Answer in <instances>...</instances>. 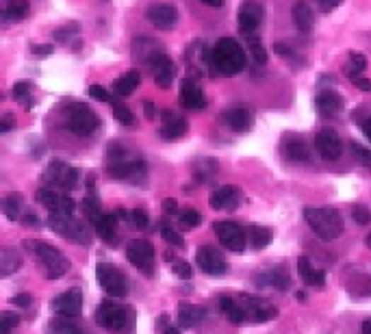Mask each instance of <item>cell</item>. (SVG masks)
<instances>
[{
  "label": "cell",
  "instance_id": "6da1fadb",
  "mask_svg": "<svg viewBox=\"0 0 371 334\" xmlns=\"http://www.w3.org/2000/svg\"><path fill=\"white\" fill-rule=\"evenodd\" d=\"M211 57H213V70L224 76H234L244 72L248 63L244 46L232 38L217 40V44L211 48Z\"/></svg>",
  "mask_w": 371,
  "mask_h": 334
},
{
  "label": "cell",
  "instance_id": "7a4b0ae2",
  "mask_svg": "<svg viewBox=\"0 0 371 334\" xmlns=\"http://www.w3.org/2000/svg\"><path fill=\"white\" fill-rule=\"evenodd\" d=\"M304 219L315 235L324 241H334L336 237L343 235V217L336 209L311 207V209H304Z\"/></svg>",
  "mask_w": 371,
  "mask_h": 334
},
{
  "label": "cell",
  "instance_id": "3957f363",
  "mask_svg": "<svg viewBox=\"0 0 371 334\" xmlns=\"http://www.w3.org/2000/svg\"><path fill=\"white\" fill-rule=\"evenodd\" d=\"M148 165L142 159H130L126 156V150L122 146H111L109 148V176L118 180H128V183H142L146 180Z\"/></svg>",
  "mask_w": 371,
  "mask_h": 334
},
{
  "label": "cell",
  "instance_id": "277c9868",
  "mask_svg": "<svg viewBox=\"0 0 371 334\" xmlns=\"http://www.w3.org/2000/svg\"><path fill=\"white\" fill-rule=\"evenodd\" d=\"M28 250L38 256L42 270L46 272L48 278L57 280V278H63L67 274V270H70V263H67L65 254L55 248V246H48V243H42V241H28L26 243Z\"/></svg>",
  "mask_w": 371,
  "mask_h": 334
},
{
  "label": "cell",
  "instance_id": "5b68a950",
  "mask_svg": "<svg viewBox=\"0 0 371 334\" xmlns=\"http://www.w3.org/2000/svg\"><path fill=\"white\" fill-rule=\"evenodd\" d=\"M96 321L111 334H124L132 326V309L115 304L111 299L103 302L96 311Z\"/></svg>",
  "mask_w": 371,
  "mask_h": 334
},
{
  "label": "cell",
  "instance_id": "8992f818",
  "mask_svg": "<svg viewBox=\"0 0 371 334\" xmlns=\"http://www.w3.org/2000/svg\"><path fill=\"white\" fill-rule=\"evenodd\" d=\"M98 115L83 103H70L63 111V128L79 137H87L98 128Z\"/></svg>",
  "mask_w": 371,
  "mask_h": 334
},
{
  "label": "cell",
  "instance_id": "52a82bcc",
  "mask_svg": "<svg viewBox=\"0 0 371 334\" xmlns=\"http://www.w3.org/2000/svg\"><path fill=\"white\" fill-rule=\"evenodd\" d=\"M48 226L50 230H55L57 235L70 239L74 243H81V246H87L91 241V235H89V228L87 224H83L81 219H76L74 215H57V213H50L48 217Z\"/></svg>",
  "mask_w": 371,
  "mask_h": 334
},
{
  "label": "cell",
  "instance_id": "ba28073f",
  "mask_svg": "<svg viewBox=\"0 0 371 334\" xmlns=\"http://www.w3.org/2000/svg\"><path fill=\"white\" fill-rule=\"evenodd\" d=\"M96 278H98L100 287L105 289V293H109L111 297H126L130 291L126 274L111 263H98L96 265Z\"/></svg>",
  "mask_w": 371,
  "mask_h": 334
},
{
  "label": "cell",
  "instance_id": "9c48e42d",
  "mask_svg": "<svg viewBox=\"0 0 371 334\" xmlns=\"http://www.w3.org/2000/svg\"><path fill=\"white\" fill-rule=\"evenodd\" d=\"M126 258L137 267L139 272H144L146 276L154 274V263H156V254L150 241L144 239H132L126 246Z\"/></svg>",
  "mask_w": 371,
  "mask_h": 334
},
{
  "label": "cell",
  "instance_id": "30bf717a",
  "mask_svg": "<svg viewBox=\"0 0 371 334\" xmlns=\"http://www.w3.org/2000/svg\"><path fill=\"white\" fill-rule=\"evenodd\" d=\"M215 235L222 241V246L230 252H244L248 246V232L244 226L234 221H215Z\"/></svg>",
  "mask_w": 371,
  "mask_h": 334
},
{
  "label": "cell",
  "instance_id": "8fae6325",
  "mask_svg": "<svg viewBox=\"0 0 371 334\" xmlns=\"http://www.w3.org/2000/svg\"><path fill=\"white\" fill-rule=\"evenodd\" d=\"M38 202H42L50 213H57V215H74V200L55 189V187H42L38 191Z\"/></svg>",
  "mask_w": 371,
  "mask_h": 334
},
{
  "label": "cell",
  "instance_id": "7c38bea8",
  "mask_svg": "<svg viewBox=\"0 0 371 334\" xmlns=\"http://www.w3.org/2000/svg\"><path fill=\"white\" fill-rule=\"evenodd\" d=\"M44 180L57 189H72L79 183V170L63 161H52L44 174Z\"/></svg>",
  "mask_w": 371,
  "mask_h": 334
},
{
  "label": "cell",
  "instance_id": "4fadbf2b",
  "mask_svg": "<svg viewBox=\"0 0 371 334\" xmlns=\"http://www.w3.org/2000/svg\"><path fill=\"white\" fill-rule=\"evenodd\" d=\"M315 148L324 161H339L343 154V142L334 128H324L315 137Z\"/></svg>",
  "mask_w": 371,
  "mask_h": 334
},
{
  "label": "cell",
  "instance_id": "5bb4252c",
  "mask_svg": "<svg viewBox=\"0 0 371 334\" xmlns=\"http://www.w3.org/2000/svg\"><path fill=\"white\" fill-rule=\"evenodd\" d=\"M52 311L59 317H67V319H74L81 315L83 311V291L79 287L74 289H67L65 293H61L57 299H52Z\"/></svg>",
  "mask_w": 371,
  "mask_h": 334
},
{
  "label": "cell",
  "instance_id": "9a60e30c",
  "mask_svg": "<svg viewBox=\"0 0 371 334\" xmlns=\"http://www.w3.org/2000/svg\"><path fill=\"white\" fill-rule=\"evenodd\" d=\"M195 260H198L200 270L205 272V274H209V276H224V274L228 272V263H226L224 256H222L215 248H211V246L198 248Z\"/></svg>",
  "mask_w": 371,
  "mask_h": 334
},
{
  "label": "cell",
  "instance_id": "2e32d148",
  "mask_svg": "<svg viewBox=\"0 0 371 334\" xmlns=\"http://www.w3.org/2000/svg\"><path fill=\"white\" fill-rule=\"evenodd\" d=\"M148 22L159 30H170L178 22V9L170 3H152L146 11Z\"/></svg>",
  "mask_w": 371,
  "mask_h": 334
},
{
  "label": "cell",
  "instance_id": "e0dca14e",
  "mask_svg": "<svg viewBox=\"0 0 371 334\" xmlns=\"http://www.w3.org/2000/svg\"><path fill=\"white\" fill-rule=\"evenodd\" d=\"M241 309L246 313V319L256 321V323L269 321V319H274L278 315V309L272 302L263 299V297H248L246 295L244 302H241Z\"/></svg>",
  "mask_w": 371,
  "mask_h": 334
},
{
  "label": "cell",
  "instance_id": "ac0fdd59",
  "mask_svg": "<svg viewBox=\"0 0 371 334\" xmlns=\"http://www.w3.org/2000/svg\"><path fill=\"white\" fill-rule=\"evenodd\" d=\"M150 68H152V76H154V83L161 87V89H167L172 83H174V79H176V65H174V61L167 57L165 52H159L150 63Z\"/></svg>",
  "mask_w": 371,
  "mask_h": 334
},
{
  "label": "cell",
  "instance_id": "d6986e66",
  "mask_svg": "<svg viewBox=\"0 0 371 334\" xmlns=\"http://www.w3.org/2000/svg\"><path fill=\"white\" fill-rule=\"evenodd\" d=\"M239 30L244 35H256V28L263 24V7L254 0H246V3L239 7Z\"/></svg>",
  "mask_w": 371,
  "mask_h": 334
},
{
  "label": "cell",
  "instance_id": "ffe728a7",
  "mask_svg": "<svg viewBox=\"0 0 371 334\" xmlns=\"http://www.w3.org/2000/svg\"><path fill=\"white\" fill-rule=\"evenodd\" d=\"M161 137L163 139H167V142H174V139H181L185 132H187V128H189V124H187V120L183 117V115H178V113H174V111H163L161 113Z\"/></svg>",
  "mask_w": 371,
  "mask_h": 334
},
{
  "label": "cell",
  "instance_id": "44dd1931",
  "mask_svg": "<svg viewBox=\"0 0 371 334\" xmlns=\"http://www.w3.org/2000/svg\"><path fill=\"white\" fill-rule=\"evenodd\" d=\"M244 200V193L239 187L234 185H224V187H217L211 195V207L217 209V211H226V209H237L239 202Z\"/></svg>",
  "mask_w": 371,
  "mask_h": 334
},
{
  "label": "cell",
  "instance_id": "7402d4cb",
  "mask_svg": "<svg viewBox=\"0 0 371 334\" xmlns=\"http://www.w3.org/2000/svg\"><path fill=\"white\" fill-rule=\"evenodd\" d=\"M315 109L324 117H334L343 111V96L336 93L334 89H324L315 98Z\"/></svg>",
  "mask_w": 371,
  "mask_h": 334
},
{
  "label": "cell",
  "instance_id": "603a6c76",
  "mask_svg": "<svg viewBox=\"0 0 371 334\" xmlns=\"http://www.w3.org/2000/svg\"><path fill=\"white\" fill-rule=\"evenodd\" d=\"M181 105L185 109H191V111H200L207 107V98H205V91L202 87L191 81V79H185L183 85H181Z\"/></svg>",
  "mask_w": 371,
  "mask_h": 334
},
{
  "label": "cell",
  "instance_id": "cb8c5ba5",
  "mask_svg": "<svg viewBox=\"0 0 371 334\" xmlns=\"http://www.w3.org/2000/svg\"><path fill=\"white\" fill-rule=\"evenodd\" d=\"M222 122H224L230 130H234V132H246V130L252 128L254 117H252V113H250L248 109L237 107V109L224 111V113H222Z\"/></svg>",
  "mask_w": 371,
  "mask_h": 334
},
{
  "label": "cell",
  "instance_id": "d4e9b609",
  "mask_svg": "<svg viewBox=\"0 0 371 334\" xmlns=\"http://www.w3.org/2000/svg\"><path fill=\"white\" fill-rule=\"evenodd\" d=\"M205 317H207V311L202 306H195V304H189V302L178 304V328L193 330L205 321Z\"/></svg>",
  "mask_w": 371,
  "mask_h": 334
},
{
  "label": "cell",
  "instance_id": "484cf974",
  "mask_svg": "<svg viewBox=\"0 0 371 334\" xmlns=\"http://www.w3.org/2000/svg\"><path fill=\"white\" fill-rule=\"evenodd\" d=\"M282 152L287 154L289 161H295V163H309L311 161V148H309V144L302 139V137L289 135L282 142Z\"/></svg>",
  "mask_w": 371,
  "mask_h": 334
},
{
  "label": "cell",
  "instance_id": "4316f807",
  "mask_svg": "<svg viewBox=\"0 0 371 334\" xmlns=\"http://www.w3.org/2000/svg\"><path fill=\"white\" fill-rule=\"evenodd\" d=\"M297 274L309 287H324L326 284V274L321 270H317V267L307 256L297 258Z\"/></svg>",
  "mask_w": 371,
  "mask_h": 334
},
{
  "label": "cell",
  "instance_id": "83f0119b",
  "mask_svg": "<svg viewBox=\"0 0 371 334\" xmlns=\"http://www.w3.org/2000/svg\"><path fill=\"white\" fill-rule=\"evenodd\" d=\"M93 230H96V235H98L100 239H105V241L113 243L115 237H118V215H113V213H103V215H100V217L96 219Z\"/></svg>",
  "mask_w": 371,
  "mask_h": 334
},
{
  "label": "cell",
  "instance_id": "f1b7e54d",
  "mask_svg": "<svg viewBox=\"0 0 371 334\" xmlns=\"http://www.w3.org/2000/svg\"><path fill=\"white\" fill-rule=\"evenodd\" d=\"M291 16H293V24L299 33H311L313 28V11L311 7L304 3V0H295V5L291 9Z\"/></svg>",
  "mask_w": 371,
  "mask_h": 334
},
{
  "label": "cell",
  "instance_id": "f546056e",
  "mask_svg": "<svg viewBox=\"0 0 371 334\" xmlns=\"http://www.w3.org/2000/svg\"><path fill=\"white\" fill-rule=\"evenodd\" d=\"M258 284H269V287H274V289H289L291 284V278H289V272H287V267L280 265V267H272L269 272L263 274V278L258 280Z\"/></svg>",
  "mask_w": 371,
  "mask_h": 334
},
{
  "label": "cell",
  "instance_id": "4dcf8cb0",
  "mask_svg": "<svg viewBox=\"0 0 371 334\" xmlns=\"http://www.w3.org/2000/svg\"><path fill=\"white\" fill-rule=\"evenodd\" d=\"M22 267V256L16 248H3L0 250V274L11 276Z\"/></svg>",
  "mask_w": 371,
  "mask_h": 334
},
{
  "label": "cell",
  "instance_id": "1f68e13d",
  "mask_svg": "<svg viewBox=\"0 0 371 334\" xmlns=\"http://www.w3.org/2000/svg\"><path fill=\"white\" fill-rule=\"evenodd\" d=\"M219 311H222L224 317L230 319L232 323H241V321H246V313H244L241 304L237 302V299L228 297V295H222V297H219Z\"/></svg>",
  "mask_w": 371,
  "mask_h": 334
},
{
  "label": "cell",
  "instance_id": "d6a6232c",
  "mask_svg": "<svg viewBox=\"0 0 371 334\" xmlns=\"http://www.w3.org/2000/svg\"><path fill=\"white\" fill-rule=\"evenodd\" d=\"M30 11V5L26 3V0H5V20L7 22H22L26 20Z\"/></svg>",
  "mask_w": 371,
  "mask_h": 334
},
{
  "label": "cell",
  "instance_id": "836d02e7",
  "mask_svg": "<svg viewBox=\"0 0 371 334\" xmlns=\"http://www.w3.org/2000/svg\"><path fill=\"white\" fill-rule=\"evenodd\" d=\"M142 83V74L139 72H126L124 76H120L115 83H113V91L118 96H130L135 89L139 87Z\"/></svg>",
  "mask_w": 371,
  "mask_h": 334
},
{
  "label": "cell",
  "instance_id": "e575fe53",
  "mask_svg": "<svg viewBox=\"0 0 371 334\" xmlns=\"http://www.w3.org/2000/svg\"><path fill=\"white\" fill-rule=\"evenodd\" d=\"M22 207H24V197L22 193H9L5 200H3V213L7 219L16 221L22 213Z\"/></svg>",
  "mask_w": 371,
  "mask_h": 334
},
{
  "label": "cell",
  "instance_id": "d590c367",
  "mask_svg": "<svg viewBox=\"0 0 371 334\" xmlns=\"http://www.w3.org/2000/svg\"><path fill=\"white\" fill-rule=\"evenodd\" d=\"M248 232H250V241H252V246L256 250L267 248L269 243H272V239H274V232L269 230L267 226H250Z\"/></svg>",
  "mask_w": 371,
  "mask_h": 334
},
{
  "label": "cell",
  "instance_id": "8d00e7d4",
  "mask_svg": "<svg viewBox=\"0 0 371 334\" xmlns=\"http://www.w3.org/2000/svg\"><path fill=\"white\" fill-rule=\"evenodd\" d=\"M50 334H83V330L72 319L57 317V319L50 321Z\"/></svg>",
  "mask_w": 371,
  "mask_h": 334
},
{
  "label": "cell",
  "instance_id": "74e56055",
  "mask_svg": "<svg viewBox=\"0 0 371 334\" xmlns=\"http://www.w3.org/2000/svg\"><path fill=\"white\" fill-rule=\"evenodd\" d=\"M83 211H85V215H87V219L91 221V224H96V219L103 215L105 211H103V207H100V200H98V195L91 191L85 200H83Z\"/></svg>",
  "mask_w": 371,
  "mask_h": 334
},
{
  "label": "cell",
  "instance_id": "f35d334b",
  "mask_svg": "<svg viewBox=\"0 0 371 334\" xmlns=\"http://www.w3.org/2000/svg\"><path fill=\"white\" fill-rule=\"evenodd\" d=\"M365 68H367V59H365V54L350 52V61H348V65H346V74L354 81V79L360 76V72H365Z\"/></svg>",
  "mask_w": 371,
  "mask_h": 334
},
{
  "label": "cell",
  "instance_id": "ab89813d",
  "mask_svg": "<svg viewBox=\"0 0 371 334\" xmlns=\"http://www.w3.org/2000/svg\"><path fill=\"white\" fill-rule=\"evenodd\" d=\"M246 44H248V50H250L254 63H256V65H265V63H267V52H265L261 40H258L256 35H248V38H246Z\"/></svg>",
  "mask_w": 371,
  "mask_h": 334
},
{
  "label": "cell",
  "instance_id": "60d3db41",
  "mask_svg": "<svg viewBox=\"0 0 371 334\" xmlns=\"http://www.w3.org/2000/svg\"><path fill=\"white\" fill-rule=\"evenodd\" d=\"M161 237L170 243V246H176V248H183L185 246V241H183V237H181V232L178 230H174L170 224H161Z\"/></svg>",
  "mask_w": 371,
  "mask_h": 334
},
{
  "label": "cell",
  "instance_id": "b9f144b4",
  "mask_svg": "<svg viewBox=\"0 0 371 334\" xmlns=\"http://www.w3.org/2000/svg\"><path fill=\"white\" fill-rule=\"evenodd\" d=\"M178 224H181L185 230H191V228H198V226L202 224V217H200L198 211L187 209V211H181V215H178Z\"/></svg>",
  "mask_w": 371,
  "mask_h": 334
},
{
  "label": "cell",
  "instance_id": "7bdbcfd3",
  "mask_svg": "<svg viewBox=\"0 0 371 334\" xmlns=\"http://www.w3.org/2000/svg\"><path fill=\"white\" fill-rule=\"evenodd\" d=\"M113 115H115V120H118L122 126H132V124H135V115H132L130 109H128L126 105H122V103H115V105H113Z\"/></svg>",
  "mask_w": 371,
  "mask_h": 334
},
{
  "label": "cell",
  "instance_id": "ee69618b",
  "mask_svg": "<svg viewBox=\"0 0 371 334\" xmlns=\"http://www.w3.org/2000/svg\"><path fill=\"white\" fill-rule=\"evenodd\" d=\"M350 148H352L356 161H358L360 165H365V167H369V170H371V150L365 148V146H360V144H356V142H352Z\"/></svg>",
  "mask_w": 371,
  "mask_h": 334
},
{
  "label": "cell",
  "instance_id": "f6af8a7d",
  "mask_svg": "<svg viewBox=\"0 0 371 334\" xmlns=\"http://www.w3.org/2000/svg\"><path fill=\"white\" fill-rule=\"evenodd\" d=\"M13 96H16L18 100H22V103L26 105V109L33 107V105H30V83H26V81L16 83V87H13Z\"/></svg>",
  "mask_w": 371,
  "mask_h": 334
},
{
  "label": "cell",
  "instance_id": "bcb514c9",
  "mask_svg": "<svg viewBox=\"0 0 371 334\" xmlns=\"http://www.w3.org/2000/svg\"><path fill=\"white\" fill-rule=\"evenodd\" d=\"M128 219H130L132 226H137V228H142V230H146L148 224H150V217H148V213H146L144 209H135V211H130V213H128Z\"/></svg>",
  "mask_w": 371,
  "mask_h": 334
},
{
  "label": "cell",
  "instance_id": "7dc6e473",
  "mask_svg": "<svg viewBox=\"0 0 371 334\" xmlns=\"http://www.w3.org/2000/svg\"><path fill=\"white\" fill-rule=\"evenodd\" d=\"M172 272L174 276H178L181 280H191L193 278V270H191V265L185 263V260H174L172 265Z\"/></svg>",
  "mask_w": 371,
  "mask_h": 334
},
{
  "label": "cell",
  "instance_id": "c3c4849f",
  "mask_svg": "<svg viewBox=\"0 0 371 334\" xmlns=\"http://www.w3.org/2000/svg\"><path fill=\"white\" fill-rule=\"evenodd\" d=\"M89 96L96 98V100H100V103L115 105V103H113V98H111V93H109L103 85H91V87H89Z\"/></svg>",
  "mask_w": 371,
  "mask_h": 334
},
{
  "label": "cell",
  "instance_id": "681fc988",
  "mask_svg": "<svg viewBox=\"0 0 371 334\" xmlns=\"http://www.w3.org/2000/svg\"><path fill=\"white\" fill-rule=\"evenodd\" d=\"M18 323H20V317H18V315L5 313L3 317H0V334H9Z\"/></svg>",
  "mask_w": 371,
  "mask_h": 334
},
{
  "label": "cell",
  "instance_id": "f907efd6",
  "mask_svg": "<svg viewBox=\"0 0 371 334\" xmlns=\"http://www.w3.org/2000/svg\"><path fill=\"white\" fill-rule=\"evenodd\" d=\"M352 217L356 224H369L371 221V211L367 207H354L352 209Z\"/></svg>",
  "mask_w": 371,
  "mask_h": 334
},
{
  "label": "cell",
  "instance_id": "816d5d0a",
  "mask_svg": "<svg viewBox=\"0 0 371 334\" xmlns=\"http://www.w3.org/2000/svg\"><path fill=\"white\" fill-rule=\"evenodd\" d=\"M339 5H343V0H319V9H321L324 13L334 11Z\"/></svg>",
  "mask_w": 371,
  "mask_h": 334
},
{
  "label": "cell",
  "instance_id": "f5cc1de1",
  "mask_svg": "<svg viewBox=\"0 0 371 334\" xmlns=\"http://www.w3.org/2000/svg\"><path fill=\"white\" fill-rule=\"evenodd\" d=\"M274 50H276L280 57H285V59H291V61H295V59H297V54H295V52H293V50H291L287 44H276V46H274Z\"/></svg>",
  "mask_w": 371,
  "mask_h": 334
},
{
  "label": "cell",
  "instance_id": "db71d44e",
  "mask_svg": "<svg viewBox=\"0 0 371 334\" xmlns=\"http://www.w3.org/2000/svg\"><path fill=\"white\" fill-rule=\"evenodd\" d=\"M163 211H165L167 215L178 213V202H176V200H172V197H165V200H163Z\"/></svg>",
  "mask_w": 371,
  "mask_h": 334
},
{
  "label": "cell",
  "instance_id": "11a10c76",
  "mask_svg": "<svg viewBox=\"0 0 371 334\" xmlns=\"http://www.w3.org/2000/svg\"><path fill=\"white\" fill-rule=\"evenodd\" d=\"M11 304H16L18 309H26V306L30 304V295H26V293H22V295H16V297L11 299Z\"/></svg>",
  "mask_w": 371,
  "mask_h": 334
},
{
  "label": "cell",
  "instance_id": "9f6ffc18",
  "mask_svg": "<svg viewBox=\"0 0 371 334\" xmlns=\"http://www.w3.org/2000/svg\"><path fill=\"white\" fill-rule=\"evenodd\" d=\"M144 113H146L148 120H154V117H156V109H154L152 100H144Z\"/></svg>",
  "mask_w": 371,
  "mask_h": 334
},
{
  "label": "cell",
  "instance_id": "6f0895ef",
  "mask_svg": "<svg viewBox=\"0 0 371 334\" xmlns=\"http://www.w3.org/2000/svg\"><path fill=\"white\" fill-rule=\"evenodd\" d=\"M360 91H371V79H363V76H358V79H354L352 81Z\"/></svg>",
  "mask_w": 371,
  "mask_h": 334
},
{
  "label": "cell",
  "instance_id": "680465c9",
  "mask_svg": "<svg viewBox=\"0 0 371 334\" xmlns=\"http://www.w3.org/2000/svg\"><path fill=\"white\" fill-rule=\"evenodd\" d=\"M33 54H38V57L52 54V46L50 44H46V46H33Z\"/></svg>",
  "mask_w": 371,
  "mask_h": 334
},
{
  "label": "cell",
  "instance_id": "91938a15",
  "mask_svg": "<svg viewBox=\"0 0 371 334\" xmlns=\"http://www.w3.org/2000/svg\"><path fill=\"white\" fill-rule=\"evenodd\" d=\"M363 130H365V135H367V139L371 142V117H367V122L363 124Z\"/></svg>",
  "mask_w": 371,
  "mask_h": 334
},
{
  "label": "cell",
  "instance_id": "94428289",
  "mask_svg": "<svg viewBox=\"0 0 371 334\" xmlns=\"http://www.w3.org/2000/svg\"><path fill=\"white\" fill-rule=\"evenodd\" d=\"M202 3L209 5V7H222V5L226 3V0H202Z\"/></svg>",
  "mask_w": 371,
  "mask_h": 334
},
{
  "label": "cell",
  "instance_id": "6125c7cd",
  "mask_svg": "<svg viewBox=\"0 0 371 334\" xmlns=\"http://www.w3.org/2000/svg\"><path fill=\"white\" fill-rule=\"evenodd\" d=\"M163 334H181V328H176V326H167V328L163 330Z\"/></svg>",
  "mask_w": 371,
  "mask_h": 334
},
{
  "label": "cell",
  "instance_id": "be15d7a7",
  "mask_svg": "<svg viewBox=\"0 0 371 334\" xmlns=\"http://www.w3.org/2000/svg\"><path fill=\"white\" fill-rule=\"evenodd\" d=\"M24 221H26V226H38V217L35 215H26Z\"/></svg>",
  "mask_w": 371,
  "mask_h": 334
},
{
  "label": "cell",
  "instance_id": "e7e4bbea",
  "mask_svg": "<svg viewBox=\"0 0 371 334\" xmlns=\"http://www.w3.org/2000/svg\"><path fill=\"white\" fill-rule=\"evenodd\" d=\"M363 334H371V319H365V323H363Z\"/></svg>",
  "mask_w": 371,
  "mask_h": 334
},
{
  "label": "cell",
  "instance_id": "03108f58",
  "mask_svg": "<svg viewBox=\"0 0 371 334\" xmlns=\"http://www.w3.org/2000/svg\"><path fill=\"white\" fill-rule=\"evenodd\" d=\"M11 128V124H9V117H5V122H3V126H0V130H3V132H7Z\"/></svg>",
  "mask_w": 371,
  "mask_h": 334
},
{
  "label": "cell",
  "instance_id": "003e7915",
  "mask_svg": "<svg viewBox=\"0 0 371 334\" xmlns=\"http://www.w3.org/2000/svg\"><path fill=\"white\" fill-rule=\"evenodd\" d=\"M367 246L371 248V232H369V237H367Z\"/></svg>",
  "mask_w": 371,
  "mask_h": 334
}]
</instances>
